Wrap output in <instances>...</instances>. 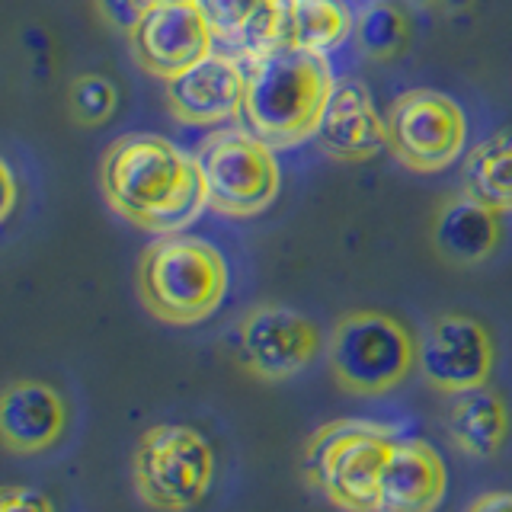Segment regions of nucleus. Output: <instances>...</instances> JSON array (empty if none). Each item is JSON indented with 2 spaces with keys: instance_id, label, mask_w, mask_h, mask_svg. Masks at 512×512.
<instances>
[{
  "instance_id": "423d86ee",
  "label": "nucleus",
  "mask_w": 512,
  "mask_h": 512,
  "mask_svg": "<svg viewBox=\"0 0 512 512\" xmlns=\"http://www.w3.org/2000/svg\"><path fill=\"white\" fill-rule=\"evenodd\" d=\"M215 484V448L196 426L160 423L132 452V487L154 512L196 509Z\"/></svg>"
},
{
  "instance_id": "cd10ccee",
  "label": "nucleus",
  "mask_w": 512,
  "mask_h": 512,
  "mask_svg": "<svg viewBox=\"0 0 512 512\" xmlns=\"http://www.w3.org/2000/svg\"><path fill=\"white\" fill-rule=\"evenodd\" d=\"M448 4H452V7H461V4H468V0H448Z\"/></svg>"
},
{
  "instance_id": "9b49d317",
  "label": "nucleus",
  "mask_w": 512,
  "mask_h": 512,
  "mask_svg": "<svg viewBox=\"0 0 512 512\" xmlns=\"http://www.w3.org/2000/svg\"><path fill=\"white\" fill-rule=\"evenodd\" d=\"M128 42L141 68L164 80L215 55V36L196 4H154L128 32Z\"/></svg>"
},
{
  "instance_id": "20e7f679",
  "label": "nucleus",
  "mask_w": 512,
  "mask_h": 512,
  "mask_svg": "<svg viewBox=\"0 0 512 512\" xmlns=\"http://www.w3.org/2000/svg\"><path fill=\"white\" fill-rule=\"evenodd\" d=\"M397 432L372 420H333L311 432L301 474L340 512H378L384 461Z\"/></svg>"
},
{
  "instance_id": "393cba45",
  "label": "nucleus",
  "mask_w": 512,
  "mask_h": 512,
  "mask_svg": "<svg viewBox=\"0 0 512 512\" xmlns=\"http://www.w3.org/2000/svg\"><path fill=\"white\" fill-rule=\"evenodd\" d=\"M464 512H512V490H490L477 496Z\"/></svg>"
},
{
  "instance_id": "b1692460",
  "label": "nucleus",
  "mask_w": 512,
  "mask_h": 512,
  "mask_svg": "<svg viewBox=\"0 0 512 512\" xmlns=\"http://www.w3.org/2000/svg\"><path fill=\"white\" fill-rule=\"evenodd\" d=\"M0 512H55L52 500L32 487H7L0 496Z\"/></svg>"
},
{
  "instance_id": "2eb2a0df",
  "label": "nucleus",
  "mask_w": 512,
  "mask_h": 512,
  "mask_svg": "<svg viewBox=\"0 0 512 512\" xmlns=\"http://www.w3.org/2000/svg\"><path fill=\"white\" fill-rule=\"evenodd\" d=\"M448 493V471L426 439H394L384 461L378 512H436Z\"/></svg>"
},
{
  "instance_id": "aec40b11",
  "label": "nucleus",
  "mask_w": 512,
  "mask_h": 512,
  "mask_svg": "<svg viewBox=\"0 0 512 512\" xmlns=\"http://www.w3.org/2000/svg\"><path fill=\"white\" fill-rule=\"evenodd\" d=\"M407 39H410L407 16L391 4L368 7L356 23V45L375 61H388L397 52H404Z\"/></svg>"
},
{
  "instance_id": "5701e85b",
  "label": "nucleus",
  "mask_w": 512,
  "mask_h": 512,
  "mask_svg": "<svg viewBox=\"0 0 512 512\" xmlns=\"http://www.w3.org/2000/svg\"><path fill=\"white\" fill-rule=\"evenodd\" d=\"M96 7L112 29L132 32L141 23V16L151 10V0H96Z\"/></svg>"
},
{
  "instance_id": "a878e982",
  "label": "nucleus",
  "mask_w": 512,
  "mask_h": 512,
  "mask_svg": "<svg viewBox=\"0 0 512 512\" xmlns=\"http://www.w3.org/2000/svg\"><path fill=\"white\" fill-rule=\"evenodd\" d=\"M0 180H4V208H0V215L10 218L13 215V208H16V196H20V186H16V176H13V167L7 164H0Z\"/></svg>"
},
{
  "instance_id": "ddd939ff",
  "label": "nucleus",
  "mask_w": 512,
  "mask_h": 512,
  "mask_svg": "<svg viewBox=\"0 0 512 512\" xmlns=\"http://www.w3.org/2000/svg\"><path fill=\"white\" fill-rule=\"evenodd\" d=\"M173 116L189 125H221L244 116L247 71L228 55H208L196 68L167 80Z\"/></svg>"
},
{
  "instance_id": "c85d7f7f",
  "label": "nucleus",
  "mask_w": 512,
  "mask_h": 512,
  "mask_svg": "<svg viewBox=\"0 0 512 512\" xmlns=\"http://www.w3.org/2000/svg\"><path fill=\"white\" fill-rule=\"evenodd\" d=\"M413 4H432V0H413Z\"/></svg>"
},
{
  "instance_id": "7ed1b4c3",
  "label": "nucleus",
  "mask_w": 512,
  "mask_h": 512,
  "mask_svg": "<svg viewBox=\"0 0 512 512\" xmlns=\"http://www.w3.org/2000/svg\"><path fill=\"white\" fill-rule=\"evenodd\" d=\"M135 285L144 311L154 320L192 327L221 308L228 295V263L202 237L160 234L141 253Z\"/></svg>"
},
{
  "instance_id": "f3484780",
  "label": "nucleus",
  "mask_w": 512,
  "mask_h": 512,
  "mask_svg": "<svg viewBox=\"0 0 512 512\" xmlns=\"http://www.w3.org/2000/svg\"><path fill=\"white\" fill-rule=\"evenodd\" d=\"M445 429L458 452L474 461H487L506 448L512 436V413L500 391L480 384L474 391L452 397L445 410Z\"/></svg>"
},
{
  "instance_id": "4468645a",
  "label": "nucleus",
  "mask_w": 512,
  "mask_h": 512,
  "mask_svg": "<svg viewBox=\"0 0 512 512\" xmlns=\"http://www.w3.org/2000/svg\"><path fill=\"white\" fill-rule=\"evenodd\" d=\"M324 154L346 164H359L388 148V116H381L372 93L359 80H340L333 87L324 119L317 128Z\"/></svg>"
},
{
  "instance_id": "0eeeda50",
  "label": "nucleus",
  "mask_w": 512,
  "mask_h": 512,
  "mask_svg": "<svg viewBox=\"0 0 512 512\" xmlns=\"http://www.w3.org/2000/svg\"><path fill=\"white\" fill-rule=\"evenodd\" d=\"M196 164L205 180L208 205L221 215L253 218L279 196L282 170L276 148L250 128H221L208 135L196 151Z\"/></svg>"
},
{
  "instance_id": "a211bd4d",
  "label": "nucleus",
  "mask_w": 512,
  "mask_h": 512,
  "mask_svg": "<svg viewBox=\"0 0 512 512\" xmlns=\"http://www.w3.org/2000/svg\"><path fill=\"white\" fill-rule=\"evenodd\" d=\"M352 32V13L343 0H285V42L327 55L336 52Z\"/></svg>"
},
{
  "instance_id": "dca6fc26",
  "label": "nucleus",
  "mask_w": 512,
  "mask_h": 512,
  "mask_svg": "<svg viewBox=\"0 0 512 512\" xmlns=\"http://www.w3.org/2000/svg\"><path fill=\"white\" fill-rule=\"evenodd\" d=\"M503 240L500 212L477 202L468 192L445 199L436 224H432V247L452 266H477L490 260Z\"/></svg>"
},
{
  "instance_id": "f257e3e1",
  "label": "nucleus",
  "mask_w": 512,
  "mask_h": 512,
  "mask_svg": "<svg viewBox=\"0 0 512 512\" xmlns=\"http://www.w3.org/2000/svg\"><path fill=\"white\" fill-rule=\"evenodd\" d=\"M100 186L112 212L151 234H180L208 205L196 157L160 135H122L100 164Z\"/></svg>"
},
{
  "instance_id": "412c9836",
  "label": "nucleus",
  "mask_w": 512,
  "mask_h": 512,
  "mask_svg": "<svg viewBox=\"0 0 512 512\" xmlns=\"http://www.w3.org/2000/svg\"><path fill=\"white\" fill-rule=\"evenodd\" d=\"M68 100H71V116L80 125L96 128V125H106L112 116H116L119 90L103 74H80L71 84Z\"/></svg>"
},
{
  "instance_id": "f8f14e48",
  "label": "nucleus",
  "mask_w": 512,
  "mask_h": 512,
  "mask_svg": "<svg viewBox=\"0 0 512 512\" xmlns=\"http://www.w3.org/2000/svg\"><path fill=\"white\" fill-rule=\"evenodd\" d=\"M68 429V400L55 384L16 378L0 397V439L10 455H42Z\"/></svg>"
},
{
  "instance_id": "bb28decb",
  "label": "nucleus",
  "mask_w": 512,
  "mask_h": 512,
  "mask_svg": "<svg viewBox=\"0 0 512 512\" xmlns=\"http://www.w3.org/2000/svg\"><path fill=\"white\" fill-rule=\"evenodd\" d=\"M154 4H196V0H151V7Z\"/></svg>"
},
{
  "instance_id": "6ab92c4d",
  "label": "nucleus",
  "mask_w": 512,
  "mask_h": 512,
  "mask_svg": "<svg viewBox=\"0 0 512 512\" xmlns=\"http://www.w3.org/2000/svg\"><path fill=\"white\" fill-rule=\"evenodd\" d=\"M464 192L496 212H512V128L484 138L464 160Z\"/></svg>"
},
{
  "instance_id": "f03ea898",
  "label": "nucleus",
  "mask_w": 512,
  "mask_h": 512,
  "mask_svg": "<svg viewBox=\"0 0 512 512\" xmlns=\"http://www.w3.org/2000/svg\"><path fill=\"white\" fill-rule=\"evenodd\" d=\"M333 87L327 55L282 42L247 61L244 122L272 148H298L317 135Z\"/></svg>"
},
{
  "instance_id": "1a4fd4ad",
  "label": "nucleus",
  "mask_w": 512,
  "mask_h": 512,
  "mask_svg": "<svg viewBox=\"0 0 512 512\" xmlns=\"http://www.w3.org/2000/svg\"><path fill=\"white\" fill-rule=\"evenodd\" d=\"M320 330L282 304H256L237 324V362L260 381H288L320 356Z\"/></svg>"
},
{
  "instance_id": "9d476101",
  "label": "nucleus",
  "mask_w": 512,
  "mask_h": 512,
  "mask_svg": "<svg viewBox=\"0 0 512 512\" xmlns=\"http://www.w3.org/2000/svg\"><path fill=\"white\" fill-rule=\"evenodd\" d=\"M496 349L490 330L471 314H439L423 333L420 372L436 394L455 397L487 384Z\"/></svg>"
},
{
  "instance_id": "4be33fe9",
  "label": "nucleus",
  "mask_w": 512,
  "mask_h": 512,
  "mask_svg": "<svg viewBox=\"0 0 512 512\" xmlns=\"http://www.w3.org/2000/svg\"><path fill=\"white\" fill-rule=\"evenodd\" d=\"M256 4H260V0H196V7L205 16L215 42H224L231 52H237L240 39H244V29L250 23Z\"/></svg>"
},
{
  "instance_id": "39448f33",
  "label": "nucleus",
  "mask_w": 512,
  "mask_h": 512,
  "mask_svg": "<svg viewBox=\"0 0 512 512\" xmlns=\"http://www.w3.org/2000/svg\"><path fill=\"white\" fill-rule=\"evenodd\" d=\"M327 365L340 391L352 397H384L420 365V343L391 314L372 308L349 311L333 324Z\"/></svg>"
},
{
  "instance_id": "6e6552de",
  "label": "nucleus",
  "mask_w": 512,
  "mask_h": 512,
  "mask_svg": "<svg viewBox=\"0 0 512 512\" xmlns=\"http://www.w3.org/2000/svg\"><path fill=\"white\" fill-rule=\"evenodd\" d=\"M468 141L464 109L432 87L400 93L388 109V148L416 173L452 167Z\"/></svg>"
}]
</instances>
